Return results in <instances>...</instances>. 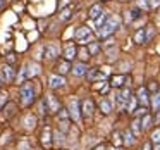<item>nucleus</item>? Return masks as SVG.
<instances>
[{"instance_id":"obj_53","label":"nucleus","mask_w":160,"mask_h":150,"mask_svg":"<svg viewBox=\"0 0 160 150\" xmlns=\"http://www.w3.org/2000/svg\"><path fill=\"white\" fill-rule=\"evenodd\" d=\"M103 2H107V0H103Z\"/></svg>"},{"instance_id":"obj_35","label":"nucleus","mask_w":160,"mask_h":150,"mask_svg":"<svg viewBox=\"0 0 160 150\" xmlns=\"http://www.w3.org/2000/svg\"><path fill=\"white\" fill-rule=\"evenodd\" d=\"M112 138H114V143H117V145H121V143H124V140H122L124 136H122L121 133H117V131H115L114 135H112Z\"/></svg>"},{"instance_id":"obj_49","label":"nucleus","mask_w":160,"mask_h":150,"mask_svg":"<svg viewBox=\"0 0 160 150\" xmlns=\"http://www.w3.org/2000/svg\"><path fill=\"white\" fill-rule=\"evenodd\" d=\"M107 150H122V148H121V147H108Z\"/></svg>"},{"instance_id":"obj_13","label":"nucleus","mask_w":160,"mask_h":150,"mask_svg":"<svg viewBox=\"0 0 160 150\" xmlns=\"http://www.w3.org/2000/svg\"><path fill=\"white\" fill-rule=\"evenodd\" d=\"M91 35V29L88 28V26H79V28L76 29V33H74V36H76V40L79 42V40L86 38V36Z\"/></svg>"},{"instance_id":"obj_47","label":"nucleus","mask_w":160,"mask_h":150,"mask_svg":"<svg viewBox=\"0 0 160 150\" xmlns=\"http://www.w3.org/2000/svg\"><path fill=\"white\" fill-rule=\"evenodd\" d=\"M5 83V78H4V74L0 73V88H2V85Z\"/></svg>"},{"instance_id":"obj_19","label":"nucleus","mask_w":160,"mask_h":150,"mask_svg":"<svg viewBox=\"0 0 160 150\" xmlns=\"http://www.w3.org/2000/svg\"><path fill=\"white\" fill-rule=\"evenodd\" d=\"M100 111H102V114H105V116H108L112 112V102L108 100V98H103V100L100 102Z\"/></svg>"},{"instance_id":"obj_23","label":"nucleus","mask_w":160,"mask_h":150,"mask_svg":"<svg viewBox=\"0 0 160 150\" xmlns=\"http://www.w3.org/2000/svg\"><path fill=\"white\" fill-rule=\"evenodd\" d=\"M152 109L153 112H160V91H155V95L152 97Z\"/></svg>"},{"instance_id":"obj_40","label":"nucleus","mask_w":160,"mask_h":150,"mask_svg":"<svg viewBox=\"0 0 160 150\" xmlns=\"http://www.w3.org/2000/svg\"><path fill=\"white\" fill-rule=\"evenodd\" d=\"M5 102H7V93H0V109L5 105Z\"/></svg>"},{"instance_id":"obj_11","label":"nucleus","mask_w":160,"mask_h":150,"mask_svg":"<svg viewBox=\"0 0 160 150\" xmlns=\"http://www.w3.org/2000/svg\"><path fill=\"white\" fill-rule=\"evenodd\" d=\"M24 128L28 129V131H31V129H35L36 128V124H38V117H36L35 114H28V116H24Z\"/></svg>"},{"instance_id":"obj_51","label":"nucleus","mask_w":160,"mask_h":150,"mask_svg":"<svg viewBox=\"0 0 160 150\" xmlns=\"http://www.w3.org/2000/svg\"><path fill=\"white\" fill-rule=\"evenodd\" d=\"M157 21H158V24H160V14H158V18H157Z\"/></svg>"},{"instance_id":"obj_18","label":"nucleus","mask_w":160,"mask_h":150,"mask_svg":"<svg viewBox=\"0 0 160 150\" xmlns=\"http://www.w3.org/2000/svg\"><path fill=\"white\" fill-rule=\"evenodd\" d=\"M152 126H153V116L152 114H145L141 117V129L146 131V129H150Z\"/></svg>"},{"instance_id":"obj_37","label":"nucleus","mask_w":160,"mask_h":150,"mask_svg":"<svg viewBox=\"0 0 160 150\" xmlns=\"http://www.w3.org/2000/svg\"><path fill=\"white\" fill-rule=\"evenodd\" d=\"M18 150H31V145H29V142H21L19 143V147H18Z\"/></svg>"},{"instance_id":"obj_6","label":"nucleus","mask_w":160,"mask_h":150,"mask_svg":"<svg viewBox=\"0 0 160 150\" xmlns=\"http://www.w3.org/2000/svg\"><path fill=\"white\" fill-rule=\"evenodd\" d=\"M93 112H95V104L91 98H86L83 100V105H81V114H83L84 119H90L93 117Z\"/></svg>"},{"instance_id":"obj_34","label":"nucleus","mask_w":160,"mask_h":150,"mask_svg":"<svg viewBox=\"0 0 160 150\" xmlns=\"http://www.w3.org/2000/svg\"><path fill=\"white\" fill-rule=\"evenodd\" d=\"M136 104H138V98H134V95H132L131 100L128 102V107H126V109H128L129 112H132V111H134V107H136Z\"/></svg>"},{"instance_id":"obj_31","label":"nucleus","mask_w":160,"mask_h":150,"mask_svg":"<svg viewBox=\"0 0 160 150\" xmlns=\"http://www.w3.org/2000/svg\"><path fill=\"white\" fill-rule=\"evenodd\" d=\"M64 136H66V133H64V131H60V129H59V131H55V143H57V145L64 143V140H66Z\"/></svg>"},{"instance_id":"obj_5","label":"nucleus","mask_w":160,"mask_h":150,"mask_svg":"<svg viewBox=\"0 0 160 150\" xmlns=\"http://www.w3.org/2000/svg\"><path fill=\"white\" fill-rule=\"evenodd\" d=\"M64 85H66V78H64L62 74H50L48 76V86L52 88V90H59Z\"/></svg>"},{"instance_id":"obj_4","label":"nucleus","mask_w":160,"mask_h":150,"mask_svg":"<svg viewBox=\"0 0 160 150\" xmlns=\"http://www.w3.org/2000/svg\"><path fill=\"white\" fill-rule=\"evenodd\" d=\"M69 114H71V119L76 122L81 119V105H79V100L76 97L69 98Z\"/></svg>"},{"instance_id":"obj_15","label":"nucleus","mask_w":160,"mask_h":150,"mask_svg":"<svg viewBox=\"0 0 160 150\" xmlns=\"http://www.w3.org/2000/svg\"><path fill=\"white\" fill-rule=\"evenodd\" d=\"M72 73H74V76H86V73H88V67H86V64L84 62H78L76 66L72 67Z\"/></svg>"},{"instance_id":"obj_52","label":"nucleus","mask_w":160,"mask_h":150,"mask_svg":"<svg viewBox=\"0 0 160 150\" xmlns=\"http://www.w3.org/2000/svg\"><path fill=\"white\" fill-rule=\"evenodd\" d=\"M2 4H4V0H0V7H2Z\"/></svg>"},{"instance_id":"obj_1","label":"nucleus","mask_w":160,"mask_h":150,"mask_svg":"<svg viewBox=\"0 0 160 150\" xmlns=\"http://www.w3.org/2000/svg\"><path fill=\"white\" fill-rule=\"evenodd\" d=\"M119 26H121V16H117V14L108 16V21L105 23L103 26L97 28V35H98V38H108V36H112L115 31H117Z\"/></svg>"},{"instance_id":"obj_39","label":"nucleus","mask_w":160,"mask_h":150,"mask_svg":"<svg viewBox=\"0 0 160 150\" xmlns=\"http://www.w3.org/2000/svg\"><path fill=\"white\" fill-rule=\"evenodd\" d=\"M153 35H155V29L150 26V28H146V42H150V40L153 38Z\"/></svg>"},{"instance_id":"obj_21","label":"nucleus","mask_w":160,"mask_h":150,"mask_svg":"<svg viewBox=\"0 0 160 150\" xmlns=\"http://www.w3.org/2000/svg\"><path fill=\"white\" fill-rule=\"evenodd\" d=\"M26 71H28V78H33L36 74H40V66L35 62H29V64H26Z\"/></svg>"},{"instance_id":"obj_2","label":"nucleus","mask_w":160,"mask_h":150,"mask_svg":"<svg viewBox=\"0 0 160 150\" xmlns=\"http://www.w3.org/2000/svg\"><path fill=\"white\" fill-rule=\"evenodd\" d=\"M35 98H36L35 85L29 83V81H26V83L21 86V104L24 105V107H28V105H31L33 102H35Z\"/></svg>"},{"instance_id":"obj_16","label":"nucleus","mask_w":160,"mask_h":150,"mask_svg":"<svg viewBox=\"0 0 160 150\" xmlns=\"http://www.w3.org/2000/svg\"><path fill=\"white\" fill-rule=\"evenodd\" d=\"M124 81H128V78L124 74H119V76H114L110 80V86L112 88H122L124 86Z\"/></svg>"},{"instance_id":"obj_46","label":"nucleus","mask_w":160,"mask_h":150,"mask_svg":"<svg viewBox=\"0 0 160 150\" xmlns=\"http://www.w3.org/2000/svg\"><path fill=\"white\" fill-rule=\"evenodd\" d=\"M150 5H152V7H157V5H160V0H150Z\"/></svg>"},{"instance_id":"obj_24","label":"nucleus","mask_w":160,"mask_h":150,"mask_svg":"<svg viewBox=\"0 0 160 150\" xmlns=\"http://www.w3.org/2000/svg\"><path fill=\"white\" fill-rule=\"evenodd\" d=\"M71 69H72V67H71L69 60H62V62L57 66V71H59V74H67Z\"/></svg>"},{"instance_id":"obj_36","label":"nucleus","mask_w":160,"mask_h":150,"mask_svg":"<svg viewBox=\"0 0 160 150\" xmlns=\"http://www.w3.org/2000/svg\"><path fill=\"white\" fill-rule=\"evenodd\" d=\"M90 42H95V36H93V35L86 36V38H83V40H79V42H78V43H79V45H88V43H90Z\"/></svg>"},{"instance_id":"obj_44","label":"nucleus","mask_w":160,"mask_h":150,"mask_svg":"<svg viewBox=\"0 0 160 150\" xmlns=\"http://www.w3.org/2000/svg\"><path fill=\"white\" fill-rule=\"evenodd\" d=\"M129 67H131V62H124V64H122V71H124V73H128Z\"/></svg>"},{"instance_id":"obj_26","label":"nucleus","mask_w":160,"mask_h":150,"mask_svg":"<svg viewBox=\"0 0 160 150\" xmlns=\"http://www.w3.org/2000/svg\"><path fill=\"white\" fill-rule=\"evenodd\" d=\"M107 21H108V14H107V12H103L98 19H95V24H97V28H100V26H103Z\"/></svg>"},{"instance_id":"obj_32","label":"nucleus","mask_w":160,"mask_h":150,"mask_svg":"<svg viewBox=\"0 0 160 150\" xmlns=\"http://www.w3.org/2000/svg\"><path fill=\"white\" fill-rule=\"evenodd\" d=\"M88 50H90L91 55H97V54L100 52V45H98L97 42H91V45H90V49H88Z\"/></svg>"},{"instance_id":"obj_29","label":"nucleus","mask_w":160,"mask_h":150,"mask_svg":"<svg viewBox=\"0 0 160 150\" xmlns=\"http://www.w3.org/2000/svg\"><path fill=\"white\" fill-rule=\"evenodd\" d=\"M136 7H139L141 11H148V9H152V5H150V0H138Z\"/></svg>"},{"instance_id":"obj_12","label":"nucleus","mask_w":160,"mask_h":150,"mask_svg":"<svg viewBox=\"0 0 160 150\" xmlns=\"http://www.w3.org/2000/svg\"><path fill=\"white\" fill-rule=\"evenodd\" d=\"M102 14H103V5H102V4H95V5H91L90 11H88V16H90V18L93 19V21H95V19H98Z\"/></svg>"},{"instance_id":"obj_17","label":"nucleus","mask_w":160,"mask_h":150,"mask_svg":"<svg viewBox=\"0 0 160 150\" xmlns=\"http://www.w3.org/2000/svg\"><path fill=\"white\" fill-rule=\"evenodd\" d=\"M146 42V28H141L134 33V43L136 45H143Z\"/></svg>"},{"instance_id":"obj_43","label":"nucleus","mask_w":160,"mask_h":150,"mask_svg":"<svg viewBox=\"0 0 160 150\" xmlns=\"http://www.w3.org/2000/svg\"><path fill=\"white\" fill-rule=\"evenodd\" d=\"M110 88H112V86H110V83H108V85H105V86H103V88H102V90H100V91H102V95H105V93H107L108 90H110Z\"/></svg>"},{"instance_id":"obj_8","label":"nucleus","mask_w":160,"mask_h":150,"mask_svg":"<svg viewBox=\"0 0 160 150\" xmlns=\"http://www.w3.org/2000/svg\"><path fill=\"white\" fill-rule=\"evenodd\" d=\"M45 100H47V107H48V112H50V114H57V112L60 111V102L57 100L53 95H48Z\"/></svg>"},{"instance_id":"obj_3","label":"nucleus","mask_w":160,"mask_h":150,"mask_svg":"<svg viewBox=\"0 0 160 150\" xmlns=\"http://www.w3.org/2000/svg\"><path fill=\"white\" fill-rule=\"evenodd\" d=\"M115 100H117V109L119 111H124L126 107H128V102L131 100V97H132V90L131 88H128V86H122L121 88V91H119L117 95H115Z\"/></svg>"},{"instance_id":"obj_9","label":"nucleus","mask_w":160,"mask_h":150,"mask_svg":"<svg viewBox=\"0 0 160 150\" xmlns=\"http://www.w3.org/2000/svg\"><path fill=\"white\" fill-rule=\"evenodd\" d=\"M2 74H4V78H5V83H12V81L16 80V69L11 64H5V66L2 67Z\"/></svg>"},{"instance_id":"obj_42","label":"nucleus","mask_w":160,"mask_h":150,"mask_svg":"<svg viewBox=\"0 0 160 150\" xmlns=\"http://www.w3.org/2000/svg\"><path fill=\"white\" fill-rule=\"evenodd\" d=\"M146 114V109L145 107H139L138 111H136V116H145Z\"/></svg>"},{"instance_id":"obj_30","label":"nucleus","mask_w":160,"mask_h":150,"mask_svg":"<svg viewBox=\"0 0 160 150\" xmlns=\"http://www.w3.org/2000/svg\"><path fill=\"white\" fill-rule=\"evenodd\" d=\"M86 78L90 81H95V80H98V78H100V74H98L97 69H91V71H88V73H86Z\"/></svg>"},{"instance_id":"obj_10","label":"nucleus","mask_w":160,"mask_h":150,"mask_svg":"<svg viewBox=\"0 0 160 150\" xmlns=\"http://www.w3.org/2000/svg\"><path fill=\"white\" fill-rule=\"evenodd\" d=\"M59 57V47L57 45H47L45 47V59L47 60H55Z\"/></svg>"},{"instance_id":"obj_33","label":"nucleus","mask_w":160,"mask_h":150,"mask_svg":"<svg viewBox=\"0 0 160 150\" xmlns=\"http://www.w3.org/2000/svg\"><path fill=\"white\" fill-rule=\"evenodd\" d=\"M71 12H72L71 9H64V11L60 12V19H62V21H69V19H71V16H72Z\"/></svg>"},{"instance_id":"obj_22","label":"nucleus","mask_w":160,"mask_h":150,"mask_svg":"<svg viewBox=\"0 0 160 150\" xmlns=\"http://www.w3.org/2000/svg\"><path fill=\"white\" fill-rule=\"evenodd\" d=\"M42 143H43V147L52 145V131H50V128H45V131L42 135Z\"/></svg>"},{"instance_id":"obj_28","label":"nucleus","mask_w":160,"mask_h":150,"mask_svg":"<svg viewBox=\"0 0 160 150\" xmlns=\"http://www.w3.org/2000/svg\"><path fill=\"white\" fill-rule=\"evenodd\" d=\"M131 124H132V126H131V129H134L136 133H143V129H141V119H138V117L132 119Z\"/></svg>"},{"instance_id":"obj_7","label":"nucleus","mask_w":160,"mask_h":150,"mask_svg":"<svg viewBox=\"0 0 160 150\" xmlns=\"http://www.w3.org/2000/svg\"><path fill=\"white\" fill-rule=\"evenodd\" d=\"M138 104L141 107H146L150 104V91L146 86H139L138 88Z\"/></svg>"},{"instance_id":"obj_25","label":"nucleus","mask_w":160,"mask_h":150,"mask_svg":"<svg viewBox=\"0 0 160 150\" xmlns=\"http://www.w3.org/2000/svg\"><path fill=\"white\" fill-rule=\"evenodd\" d=\"M152 143L153 145H160V128H155L152 133Z\"/></svg>"},{"instance_id":"obj_20","label":"nucleus","mask_w":160,"mask_h":150,"mask_svg":"<svg viewBox=\"0 0 160 150\" xmlns=\"http://www.w3.org/2000/svg\"><path fill=\"white\" fill-rule=\"evenodd\" d=\"M122 136H124V145H126V147H131L132 143L136 142L132 129H126V131H124V135H122Z\"/></svg>"},{"instance_id":"obj_41","label":"nucleus","mask_w":160,"mask_h":150,"mask_svg":"<svg viewBox=\"0 0 160 150\" xmlns=\"http://www.w3.org/2000/svg\"><path fill=\"white\" fill-rule=\"evenodd\" d=\"M108 60H114V57H115V54H117V50L115 49H112V50H108Z\"/></svg>"},{"instance_id":"obj_38","label":"nucleus","mask_w":160,"mask_h":150,"mask_svg":"<svg viewBox=\"0 0 160 150\" xmlns=\"http://www.w3.org/2000/svg\"><path fill=\"white\" fill-rule=\"evenodd\" d=\"M90 55H91V54H90V50H86V49H83V50L79 52V57H81V60H83V62H84V60H86Z\"/></svg>"},{"instance_id":"obj_48","label":"nucleus","mask_w":160,"mask_h":150,"mask_svg":"<svg viewBox=\"0 0 160 150\" xmlns=\"http://www.w3.org/2000/svg\"><path fill=\"white\" fill-rule=\"evenodd\" d=\"M150 90H157V83H155V81H152V83H150Z\"/></svg>"},{"instance_id":"obj_45","label":"nucleus","mask_w":160,"mask_h":150,"mask_svg":"<svg viewBox=\"0 0 160 150\" xmlns=\"http://www.w3.org/2000/svg\"><path fill=\"white\" fill-rule=\"evenodd\" d=\"M143 150H152V142H146L145 145H143Z\"/></svg>"},{"instance_id":"obj_27","label":"nucleus","mask_w":160,"mask_h":150,"mask_svg":"<svg viewBox=\"0 0 160 150\" xmlns=\"http://www.w3.org/2000/svg\"><path fill=\"white\" fill-rule=\"evenodd\" d=\"M128 14H129V18H131L132 21H136L138 18H141V9H139V7H134L132 11H129Z\"/></svg>"},{"instance_id":"obj_14","label":"nucleus","mask_w":160,"mask_h":150,"mask_svg":"<svg viewBox=\"0 0 160 150\" xmlns=\"http://www.w3.org/2000/svg\"><path fill=\"white\" fill-rule=\"evenodd\" d=\"M64 57H66V60H72L76 57V45L74 43H69V45L64 47Z\"/></svg>"},{"instance_id":"obj_50","label":"nucleus","mask_w":160,"mask_h":150,"mask_svg":"<svg viewBox=\"0 0 160 150\" xmlns=\"http://www.w3.org/2000/svg\"><path fill=\"white\" fill-rule=\"evenodd\" d=\"M95 150H105V147H97Z\"/></svg>"}]
</instances>
